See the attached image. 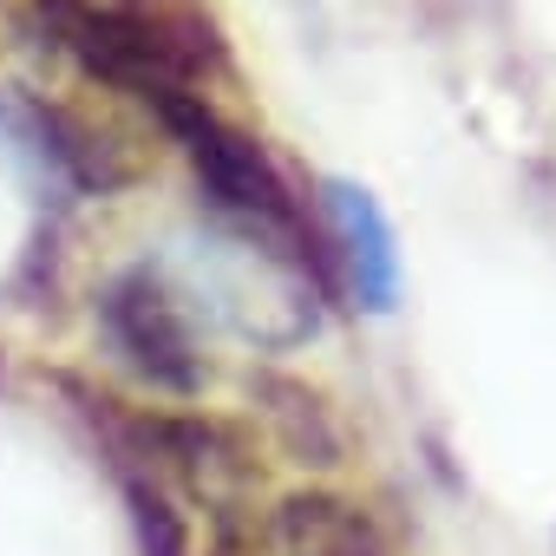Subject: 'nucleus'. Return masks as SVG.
<instances>
[{"label": "nucleus", "instance_id": "obj_1", "mask_svg": "<svg viewBox=\"0 0 556 556\" xmlns=\"http://www.w3.org/2000/svg\"><path fill=\"white\" fill-rule=\"evenodd\" d=\"M170 138L184 144V157H190L203 197H210L242 236H255L268 255H282V262L308 268V255H315V229H308L295 190L282 184V170L268 164V151H262L242 125H229V118L203 99V105H190V112L170 125Z\"/></svg>", "mask_w": 556, "mask_h": 556}, {"label": "nucleus", "instance_id": "obj_2", "mask_svg": "<svg viewBox=\"0 0 556 556\" xmlns=\"http://www.w3.org/2000/svg\"><path fill=\"white\" fill-rule=\"evenodd\" d=\"M99 334L112 348V361L125 374H138L144 387L190 400L210 380V361L197 348V328L184 315V295L164 282L157 268H125L99 295Z\"/></svg>", "mask_w": 556, "mask_h": 556}, {"label": "nucleus", "instance_id": "obj_3", "mask_svg": "<svg viewBox=\"0 0 556 556\" xmlns=\"http://www.w3.org/2000/svg\"><path fill=\"white\" fill-rule=\"evenodd\" d=\"M321 223H328L334 262L348 275V289L361 295V308L393 315V302H400V242H393V223L374 203V190H361L348 177H321Z\"/></svg>", "mask_w": 556, "mask_h": 556}, {"label": "nucleus", "instance_id": "obj_4", "mask_svg": "<svg viewBox=\"0 0 556 556\" xmlns=\"http://www.w3.org/2000/svg\"><path fill=\"white\" fill-rule=\"evenodd\" d=\"M275 543L282 556H393L374 510L341 491H289L275 504Z\"/></svg>", "mask_w": 556, "mask_h": 556}, {"label": "nucleus", "instance_id": "obj_5", "mask_svg": "<svg viewBox=\"0 0 556 556\" xmlns=\"http://www.w3.org/2000/svg\"><path fill=\"white\" fill-rule=\"evenodd\" d=\"M262 400H275V406H262V413L275 419V432H282V445H289L295 458L334 465L341 439H334V426H328V413H321L315 393H302V387H289V380H262Z\"/></svg>", "mask_w": 556, "mask_h": 556}, {"label": "nucleus", "instance_id": "obj_6", "mask_svg": "<svg viewBox=\"0 0 556 556\" xmlns=\"http://www.w3.org/2000/svg\"><path fill=\"white\" fill-rule=\"evenodd\" d=\"M210 556H242V549H236V543H223V549H210Z\"/></svg>", "mask_w": 556, "mask_h": 556}]
</instances>
